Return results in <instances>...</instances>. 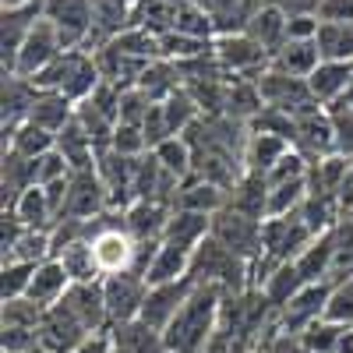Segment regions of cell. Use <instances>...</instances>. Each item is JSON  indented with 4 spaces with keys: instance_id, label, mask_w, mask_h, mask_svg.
<instances>
[{
    "instance_id": "obj_56",
    "label": "cell",
    "mask_w": 353,
    "mask_h": 353,
    "mask_svg": "<svg viewBox=\"0 0 353 353\" xmlns=\"http://www.w3.org/2000/svg\"><path fill=\"white\" fill-rule=\"evenodd\" d=\"M336 353H353V329H346V336H343V343L336 346Z\"/></svg>"
},
{
    "instance_id": "obj_12",
    "label": "cell",
    "mask_w": 353,
    "mask_h": 353,
    "mask_svg": "<svg viewBox=\"0 0 353 353\" xmlns=\"http://www.w3.org/2000/svg\"><path fill=\"white\" fill-rule=\"evenodd\" d=\"M194 286L198 283L191 276L176 279V283H163V286H149V297H145V307H141V321L152 325V329H159V332H166V325L176 318V311L188 304Z\"/></svg>"
},
{
    "instance_id": "obj_27",
    "label": "cell",
    "mask_w": 353,
    "mask_h": 353,
    "mask_svg": "<svg viewBox=\"0 0 353 353\" xmlns=\"http://www.w3.org/2000/svg\"><path fill=\"white\" fill-rule=\"evenodd\" d=\"M332 258H336V248H332V230H329L321 237H314L293 265H297L304 283H325V279H332Z\"/></svg>"
},
{
    "instance_id": "obj_43",
    "label": "cell",
    "mask_w": 353,
    "mask_h": 353,
    "mask_svg": "<svg viewBox=\"0 0 353 353\" xmlns=\"http://www.w3.org/2000/svg\"><path fill=\"white\" fill-rule=\"evenodd\" d=\"M343 336H346V325H336V321H329V318H318L314 325H307L301 332V339L307 343L311 353H336Z\"/></svg>"
},
{
    "instance_id": "obj_4",
    "label": "cell",
    "mask_w": 353,
    "mask_h": 353,
    "mask_svg": "<svg viewBox=\"0 0 353 353\" xmlns=\"http://www.w3.org/2000/svg\"><path fill=\"white\" fill-rule=\"evenodd\" d=\"M212 57L216 64L223 68V74H230L233 81L237 78H251L258 81L265 71H269L272 57L261 43H254L248 32H233V36H216L212 43Z\"/></svg>"
},
{
    "instance_id": "obj_16",
    "label": "cell",
    "mask_w": 353,
    "mask_h": 353,
    "mask_svg": "<svg viewBox=\"0 0 353 353\" xmlns=\"http://www.w3.org/2000/svg\"><path fill=\"white\" fill-rule=\"evenodd\" d=\"M64 304L74 311V318L81 321V325H85L88 332H106V329H113L110 311H106L103 279H99V283H74V286L68 290Z\"/></svg>"
},
{
    "instance_id": "obj_48",
    "label": "cell",
    "mask_w": 353,
    "mask_h": 353,
    "mask_svg": "<svg viewBox=\"0 0 353 353\" xmlns=\"http://www.w3.org/2000/svg\"><path fill=\"white\" fill-rule=\"evenodd\" d=\"M74 170L68 166V159L61 156V152H46V156H39V159H32V181H36V188H50V184H57V181H64V176H71Z\"/></svg>"
},
{
    "instance_id": "obj_54",
    "label": "cell",
    "mask_w": 353,
    "mask_h": 353,
    "mask_svg": "<svg viewBox=\"0 0 353 353\" xmlns=\"http://www.w3.org/2000/svg\"><path fill=\"white\" fill-rule=\"evenodd\" d=\"M74 353H113V336H110V329L85 336V339L74 346Z\"/></svg>"
},
{
    "instance_id": "obj_21",
    "label": "cell",
    "mask_w": 353,
    "mask_h": 353,
    "mask_svg": "<svg viewBox=\"0 0 353 353\" xmlns=\"http://www.w3.org/2000/svg\"><path fill=\"white\" fill-rule=\"evenodd\" d=\"M212 233V216H201V212H188V209H173L170 223L163 230V244H173L181 251H198V244Z\"/></svg>"
},
{
    "instance_id": "obj_37",
    "label": "cell",
    "mask_w": 353,
    "mask_h": 353,
    "mask_svg": "<svg viewBox=\"0 0 353 353\" xmlns=\"http://www.w3.org/2000/svg\"><path fill=\"white\" fill-rule=\"evenodd\" d=\"M152 156H156L159 166H163L170 176H176L181 184L194 176V149H191L184 138H166L159 149H152Z\"/></svg>"
},
{
    "instance_id": "obj_42",
    "label": "cell",
    "mask_w": 353,
    "mask_h": 353,
    "mask_svg": "<svg viewBox=\"0 0 353 353\" xmlns=\"http://www.w3.org/2000/svg\"><path fill=\"white\" fill-rule=\"evenodd\" d=\"M248 131H251V134H272V138H283V141L293 145V134H297V121H293L290 113H283V110L265 106V110L254 117V121L248 124Z\"/></svg>"
},
{
    "instance_id": "obj_51",
    "label": "cell",
    "mask_w": 353,
    "mask_h": 353,
    "mask_svg": "<svg viewBox=\"0 0 353 353\" xmlns=\"http://www.w3.org/2000/svg\"><path fill=\"white\" fill-rule=\"evenodd\" d=\"M258 346H265L269 353H311V350H307V343H304L297 332H283L279 325L265 332V339H261Z\"/></svg>"
},
{
    "instance_id": "obj_24",
    "label": "cell",
    "mask_w": 353,
    "mask_h": 353,
    "mask_svg": "<svg viewBox=\"0 0 353 353\" xmlns=\"http://www.w3.org/2000/svg\"><path fill=\"white\" fill-rule=\"evenodd\" d=\"M226 205L237 209V212H244V216H251V219L265 223L269 219V181H265L261 173H248L244 170V176L226 194Z\"/></svg>"
},
{
    "instance_id": "obj_40",
    "label": "cell",
    "mask_w": 353,
    "mask_h": 353,
    "mask_svg": "<svg viewBox=\"0 0 353 353\" xmlns=\"http://www.w3.org/2000/svg\"><path fill=\"white\" fill-rule=\"evenodd\" d=\"M14 212L28 230H53V212H50V201H46V191L43 188H28L18 201H14Z\"/></svg>"
},
{
    "instance_id": "obj_39",
    "label": "cell",
    "mask_w": 353,
    "mask_h": 353,
    "mask_svg": "<svg viewBox=\"0 0 353 353\" xmlns=\"http://www.w3.org/2000/svg\"><path fill=\"white\" fill-rule=\"evenodd\" d=\"M163 106V113H166V124H170V131H173V138H181V134H188L198 121H201V110H198V103L191 99V92L181 85L176 92L166 99V103H159Z\"/></svg>"
},
{
    "instance_id": "obj_35",
    "label": "cell",
    "mask_w": 353,
    "mask_h": 353,
    "mask_svg": "<svg viewBox=\"0 0 353 353\" xmlns=\"http://www.w3.org/2000/svg\"><path fill=\"white\" fill-rule=\"evenodd\" d=\"M138 88L152 103H166L176 88H181V71H176V64H170V61H152L149 68H145V74L138 78Z\"/></svg>"
},
{
    "instance_id": "obj_19",
    "label": "cell",
    "mask_w": 353,
    "mask_h": 353,
    "mask_svg": "<svg viewBox=\"0 0 353 353\" xmlns=\"http://www.w3.org/2000/svg\"><path fill=\"white\" fill-rule=\"evenodd\" d=\"M173 205L163 201H134L124 209V226L138 244H149V241H163V230L170 223Z\"/></svg>"
},
{
    "instance_id": "obj_34",
    "label": "cell",
    "mask_w": 353,
    "mask_h": 353,
    "mask_svg": "<svg viewBox=\"0 0 353 353\" xmlns=\"http://www.w3.org/2000/svg\"><path fill=\"white\" fill-rule=\"evenodd\" d=\"M307 283L301 279V272H297V265H293V261H286V265H279V269L269 276V279H265L258 290L265 293V297H269V304L276 307V314L293 301V297H297V293L304 290Z\"/></svg>"
},
{
    "instance_id": "obj_59",
    "label": "cell",
    "mask_w": 353,
    "mask_h": 353,
    "mask_svg": "<svg viewBox=\"0 0 353 353\" xmlns=\"http://www.w3.org/2000/svg\"><path fill=\"white\" fill-rule=\"evenodd\" d=\"M258 353H269V350H265V346H258Z\"/></svg>"
},
{
    "instance_id": "obj_49",
    "label": "cell",
    "mask_w": 353,
    "mask_h": 353,
    "mask_svg": "<svg viewBox=\"0 0 353 353\" xmlns=\"http://www.w3.org/2000/svg\"><path fill=\"white\" fill-rule=\"evenodd\" d=\"M110 149H113V152H121V156H128V159H141V156H149V152H152V149H149V141H145V134H141V128H128V124H117Z\"/></svg>"
},
{
    "instance_id": "obj_36",
    "label": "cell",
    "mask_w": 353,
    "mask_h": 353,
    "mask_svg": "<svg viewBox=\"0 0 353 353\" xmlns=\"http://www.w3.org/2000/svg\"><path fill=\"white\" fill-rule=\"evenodd\" d=\"M57 261L68 269L71 283H99L103 272L96 265V251H92V241H78L71 248H64L61 254H57Z\"/></svg>"
},
{
    "instance_id": "obj_44",
    "label": "cell",
    "mask_w": 353,
    "mask_h": 353,
    "mask_svg": "<svg viewBox=\"0 0 353 353\" xmlns=\"http://www.w3.org/2000/svg\"><path fill=\"white\" fill-rule=\"evenodd\" d=\"M325 318H329V321H336V325L353 329V276H346V279L332 283V297H329Z\"/></svg>"
},
{
    "instance_id": "obj_47",
    "label": "cell",
    "mask_w": 353,
    "mask_h": 353,
    "mask_svg": "<svg viewBox=\"0 0 353 353\" xmlns=\"http://www.w3.org/2000/svg\"><path fill=\"white\" fill-rule=\"evenodd\" d=\"M329 110V121H332V134H336V156L353 159V110L346 103H332Z\"/></svg>"
},
{
    "instance_id": "obj_53",
    "label": "cell",
    "mask_w": 353,
    "mask_h": 353,
    "mask_svg": "<svg viewBox=\"0 0 353 353\" xmlns=\"http://www.w3.org/2000/svg\"><path fill=\"white\" fill-rule=\"evenodd\" d=\"M321 21H336V25H350L353 21V0H321Z\"/></svg>"
},
{
    "instance_id": "obj_23",
    "label": "cell",
    "mask_w": 353,
    "mask_h": 353,
    "mask_svg": "<svg viewBox=\"0 0 353 353\" xmlns=\"http://www.w3.org/2000/svg\"><path fill=\"white\" fill-rule=\"evenodd\" d=\"M110 336H113V353H170L166 336L152 325H145L141 318L113 325Z\"/></svg>"
},
{
    "instance_id": "obj_50",
    "label": "cell",
    "mask_w": 353,
    "mask_h": 353,
    "mask_svg": "<svg viewBox=\"0 0 353 353\" xmlns=\"http://www.w3.org/2000/svg\"><path fill=\"white\" fill-rule=\"evenodd\" d=\"M39 329H0V353H39Z\"/></svg>"
},
{
    "instance_id": "obj_3",
    "label": "cell",
    "mask_w": 353,
    "mask_h": 353,
    "mask_svg": "<svg viewBox=\"0 0 353 353\" xmlns=\"http://www.w3.org/2000/svg\"><path fill=\"white\" fill-rule=\"evenodd\" d=\"M43 18L57 28L64 50H88L96 39V11L92 0H43Z\"/></svg>"
},
{
    "instance_id": "obj_13",
    "label": "cell",
    "mask_w": 353,
    "mask_h": 353,
    "mask_svg": "<svg viewBox=\"0 0 353 353\" xmlns=\"http://www.w3.org/2000/svg\"><path fill=\"white\" fill-rule=\"evenodd\" d=\"M258 88H261L265 106L283 110V113H290V117H297L301 110H307V106L314 103L304 78H293V74H283V71H272V68L258 78Z\"/></svg>"
},
{
    "instance_id": "obj_41",
    "label": "cell",
    "mask_w": 353,
    "mask_h": 353,
    "mask_svg": "<svg viewBox=\"0 0 353 353\" xmlns=\"http://www.w3.org/2000/svg\"><path fill=\"white\" fill-rule=\"evenodd\" d=\"M39 265L32 261H4L0 265V301H21L28 286H32V276H36Z\"/></svg>"
},
{
    "instance_id": "obj_15",
    "label": "cell",
    "mask_w": 353,
    "mask_h": 353,
    "mask_svg": "<svg viewBox=\"0 0 353 353\" xmlns=\"http://www.w3.org/2000/svg\"><path fill=\"white\" fill-rule=\"evenodd\" d=\"M92 251H96V265L103 276H117V272H131L134 269V254H138V241L128 230H103L92 237Z\"/></svg>"
},
{
    "instance_id": "obj_14",
    "label": "cell",
    "mask_w": 353,
    "mask_h": 353,
    "mask_svg": "<svg viewBox=\"0 0 353 353\" xmlns=\"http://www.w3.org/2000/svg\"><path fill=\"white\" fill-rule=\"evenodd\" d=\"M43 21V0H32L25 8H11L0 14V53H4V74L14 68V57L21 50V43L28 39V32Z\"/></svg>"
},
{
    "instance_id": "obj_11",
    "label": "cell",
    "mask_w": 353,
    "mask_h": 353,
    "mask_svg": "<svg viewBox=\"0 0 353 353\" xmlns=\"http://www.w3.org/2000/svg\"><path fill=\"white\" fill-rule=\"evenodd\" d=\"M92 336L81 321L74 318V311L61 301L53 304L50 311H43V321H39V343H43V353H74V346Z\"/></svg>"
},
{
    "instance_id": "obj_20",
    "label": "cell",
    "mask_w": 353,
    "mask_h": 353,
    "mask_svg": "<svg viewBox=\"0 0 353 353\" xmlns=\"http://www.w3.org/2000/svg\"><path fill=\"white\" fill-rule=\"evenodd\" d=\"M353 85V64L346 61H321L318 71L307 78V88H311V99L318 106H332L346 96V88Z\"/></svg>"
},
{
    "instance_id": "obj_55",
    "label": "cell",
    "mask_w": 353,
    "mask_h": 353,
    "mask_svg": "<svg viewBox=\"0 0 353 353\" xmlns=\"http://www.w3.org/2000/svg\"><path fill=\"white\" fill-rule=\"evenodd\" d=\"M226 353H258V346L248 343V339H233V346H230Z\"/></svg>"
},
{
    "instance_id": "obj_17",
    "label": "cell",
    "mask_w": 353,
    "mask_h": 353,
    "mask_svg": "<svg viewBox=\"0 0 353 353\" xmlns=\"http://www.w3.org/2000/svg\"><path fill=\"white\" fill-rule=\"evenodd\" d=\"M39 92L43 88H36V81H28L21 74H4V96H0V128H4V134L32 117Z\"/></svg>"
},
{
    "instance_id": "obj_1",
    "label": "cell",
    "mask_w": 353,
    "mask_h": 353,
    "mask_svg": "<svg viewBox=\"0 0 353 353\" xmlns=\"http://www.w3.org/2000/svg\"><path fill=\"white\" fill-rule=\"evenodd\" d=\"M219 304H223V290L198 283L188 304L176 311V318L163 332L170 353H205V346L219 332Z\"/></svg>"
},
{
    "instance_id": "obj_6",
    "label": "cell",
    "mask_w": 353,
    "mask_h": 353,
    "mask_svg": "<svg viewBox=\"0 0 353 353\" xmlns=\"http://www.w3.org/2000/svg\"><path fill=\"white\" fill-rule=\"evenodd\" d=\"M297 134H293V149H297L307 163H321L325 156H336V134H332V121L329 110L311 103L307 110H301L297 117Z\"/></svg>"
},
{
    "instance_id": "obj_31",
    "label": "cell",
    "mask_w": 353,
    "mask_h": 353,
    "mask_svg": "<svg viewBox=\"0 0 353 353\" xmlns=\"http://www.w3.org/2000/svg\"><path fill=\"white\" fill-rule=\"evenodd\" d=\"M74 110H78V106H74L68 96H61V92H39V99H36L32 117H28V121L39 124V128L50 131V134H61V131L74 121Z\"/></svg>"
},
{
    "instance_id": "obj_58",
    "label": "cell",
    "mask_w": 353,
    "mask_h": 353,
    "mask_svg": "<svg viewBox=\"0 0 353 353\" xmlns=\"http://www.w3.org/2000/svg\"><path fill=\"white\" fill-rule=\"evenodd\" d=\"M339 103H346V106H350V110H353V85H350V88H346V96H343V99H339Z\"/></svg>"
},
{
    "instance_id": "obj_52",
    "label": "cell",
    "mask_w": 353,
    "mask_h": 353,
    "mask_svg": "<svg viewBox=\"0 0 353 353\" xmlns=\"http://www.w3.org/2000/svg\"><path fill=\"white\" fill-rule=\"evenodd\" d=\"M321 18L318 14H301V18H286V39H318Z\"/></svg>"
},
{
    "instance_id": "obj_26",
    "label": "cell",
    "mask_w": 353,
    "mask_h": 353,
    "mask_svg": "<svg viewBox=\"0 0 353 353\" xmlns=\"http://www.w3.org/2000/svg\"><path fill=\"white\" fill-rule=\"evenodd\" d=\"M244 32L254 39V43H261L265 50H269V57L286 43V14L276 8V4H269V0H261V8L254 11V18L248 21V28Z\"/></svg>"
},
{
    "instance_id": "obj_7",
    "label": "cell",
    "mask_w": 353,
    "mask_h": 353,
    "mask_svg": "<svg viewBox=\"0 0 353 353\" xmlns=\"http://www.w3.org/2000/svg\"><path fill=\"white\" fill-rule=\"evenodd\" d=\"M103 293H106V311L113 325L141 318L145 297H149V283L138 272H117V276H103Z\"/></svg>"
},
{
    "instance_id": "obj_38",
    "label": "cell",
    "mask_w": 353,
    "mask_h": 353,
    "mask_svg": "<svg viewBox=\"0 0 353 353\" xmlns=\"http://www.w3.org/2000/svg\"><path fill=\"white\" fill-rule=\"evenodd\" d=\"M314 43L321 50V61H346V64H353V21L350 25L321 21Z\"/></svg>"
},
{
    "instance_id": "obj_22",
    "label": "cell",
    "mask_w": 353,
    "mask_h": 353,
    "mask_svg": "<svg viewBox=\"0 0 353 353\" xmlns=\"http://www.w3.org/2000/svg\"><path fill=\"white\" fill-rule=\"evenodd\" d=\"M321 64V50L314 39H286L276 53H272V71H283V74H293V78H311Z\"/></svg>"
},
{
    "instance_id": "obj_32",
    "label": "cell",
    "mask_w": 353,
    "mask_h": 353,
    "mask_svg": "<svg viewBox=\"0 0 353 353\" xmlns=\"http://www.w3.org/2000/svg\"><path fill=\"white\" fill-rule=\"evenodd\" d=\"M4 149L18 152L21 159H39V156H46V152L57 149V134L43 131V128L32 124V121H25V124H18L14 131L4 134Z\"/></svg>"
},
{
    "instance_id": "obj_9",
    "label": "cell",
    "mask_w": 353,
    "mask_h": 353,
    "mask_svg": "<svg viewBox=\"0 0 353 353\" xmlns=\"http://www.w3.org/2000/svg\"><path fill=\"white\" fill-rule=\"evenodd\" d=\"M329 297H332V279L325 283H307L297 297H293L279 314H276V325L283 332H304L307 325H314L318 318H325V307H329Z\"/></svg>"
},
{
    "instance_id": "obj_30",
    "label": "cell",
    "mask_w": 353,
    "mask_h": 353,
    "mask_svg": "<svg viewBox=\"0 0 353 353\" xmlns=\"http://www.w3.org/2000/svg\"><path fill=\"white\" fill-rule=\"evenodd\" d=\"M261 110H265V99H261L258 81H251V78L230 81V92H226V117L230 121H237V124L248 128Z\"/></svg>"
},
{
    "instance_id": "obj_45",
    "label": "cell",
    "mask_w": 353,
    "mask_h": 353,
    "mask_svg": "<svg viewBox=\"0 0 353 353\" xmlns=\"http://www.w3.org/2000/svg\"><path fill=\"white\" fill-rule=\"evenodd\" d=\"M39 321H43V311L28 297L8 301L4 311H0V329H39Z\"/></svg>"
},
{
    "instance_id": "obj_5",
    "label": "cell",
    "mask_w": 353,
    "mask_h": 353,
    "mask_svg": "<svg viewBox=\"0 0 353 353\" xmlns=\"http://www.w3.org/2000/svg\"><path fill=\"white\" fill-rule=\"evenodd\" d=\"M261 219H251V216H244V212H237V209H219L216 216H212V237L223 244V248H230L237 258H244L251 269L261 261Z\"/></svg>"
},
{
    "instance_id": "obj_2",
    "label": "cell",
    "mask_w": 353,
    "mask_h": 353,
    "mask_svg": "<svg viewBox=\"0 0 353 353\" xmlns=\"http://www.w3.org/2000/svg\"><path fill=\"white\" fill-rule=\"evenodd\" d=\"M191 279L201 286H219L223 293H241L251 286V265L209 233L191 254Z\"/></svg>"
},
{
    "instance_id": "obj_57",
    "label": "cell",
    "mask_w": 353,
    "mask_h": 353,
    "mask_svg": "<svg viewBox=\"0 0 353 353\" xmlns=\"http://www.w3.org/2000/svg\"><path fill=\"white\" fill-rule=\"evenodd\" d=\"M4 4V11H11V8H25V4H32V0H0Z\"/></svg>"
},
{
    "instance_id": "obj_18",
    "label": "cell",
    "mask_w": 353,
    "mask_h": 353,
    "mask_svg": "<svg viewBox=\"0 0 353 353\" xmlns=\"http://www.w3.org/2000/svg\"><path fill=\"white\" fill-rule=\"evenodd\" d=\"M74 283H71V276H68V269L57 258H50V261H43L39 269H36V276H32V286H28V293L25 297L32 301L39 311H50L53 304H61L64 297H68V290H71Z\"/></svg>"
},
{
    "instance_id": "obj_25",
    "label": "cell",
    "mask_w": 353,
    "mask_h": 353,
    "mask_svg": "<svg viewBox=\"0 0 353 353\" xmlns=\"http://www.w3.org/2000/svg\"><path fill=\"white\" fill-rule=\"evenodd\" d=\"M173 209H188V212H201V216H216L219 209H226V191L201 181V176H191V181L181 184L173 198Z\"/></svg>"
},
{
    "instance_id": "obj_8",
    "label": "cell",
    "mask_w": 353,
    "mask_h": 353,
    "mask_svg": "<svg viewBox=\"0 0 353 353\" xmlns=\"http://www.w3.org/2000/svg\"><path fill=\"white\" fill-rule=\"evenodd\" d=\"M61 53H64L61 36H57V28L43 18L32 32H28V39L21 43V50H18V57H14V68H11L8 74H21V78L32 81V78H36L39 71H46Z\"/></svg>"
},
{
    "instance_id": "obj_28",
    "label": "cell",
    "mask_w": 353,
    "mask_h": 353,
    "mask_svg": "<svg viewBox=\"0 0 353 353\" xmlns=\"http://www.w3.org/2000/svg\"><path fill=\"white\" fill-rule=\"evenodd\" d=\"M184 276H191V251H181L173 244H159V251L149 261V269H145V283L163 286V283L184 279Z\"/></svg>"
},
{
    "instance_id": "obj_10",
    "label": "cell",
    "mask_w": 353,
    "mask_h": 353,
    "mask_svg": "<svg viewBox=\"0 0 353 353\" xmlns=\"http://www.w3.org/2000/svg\"><path fill=\"white\" fill-rule=\"evenodd\" d=\"M110 209V194H106V184L103 176L92 170H74L71 173V194H68V209H64V219H96Z\"/></svg>"
},
{
    "instance_id": "obj_33",
    "label": "cell",
    "mask_w": 353,
    "mask_h": 353,
    "mask_svg": "<svg viewBox=\"0 0 353 353\" xmlns=\"http://www.w3.org/2000/svg\"><path fill=\"white\" fill-rule=\"evenodd\" d=\"M293 149L290 141L283 138H272V134H251L248 138V149H244V170L248 173H261L269 176V170Z\"/></svg>"
},
{
    "instance_id": "obj_46",
    "label": "cell",
    "mask_w": 353,
    "mask_h": 353,
    "mask_svg": "<svg viewBox=\"0 0 353 353\" xmlns=\"http://www.w3.org/2000/svg\"><path fill=\"white\" fill-rule=\"evenodd\" d=\"M156 103L141 92V88H124L121 92V113H117V124H128V128H141L145 124V117H149Z\"/></svg>"
},
{
    "instance_id": "obj_60",
    "label": "cell",
    "mask_w": 353,
    "mask_h": 353,
    "mask_svg": "<svg viewBox=\"0 0 353 353\" xmlns=\"http://www.w3.org/2000/svg\"><path fill=\"white\" fill-rule=\"evenodd\" d=\"M346 219H353V212H350V216H346Z\"/></svg>"
},
{
    "instance_id": "obj_29",
    "label": "cell",
    "mask_w": 353,
    "mask_h": 353,
    "mask_svg": "<svg viewBox=\"0 0 353 353\" xmlns=\"http://www.w3.org/2000/svg\"><path fill=\"white\" fill-rule=\"evenodd\" d=\"M57 152L68 159L71 170H92L96 166V141L88 138V131L78 124V117L57 134Z\"/></svg>"
}]
</instances>
